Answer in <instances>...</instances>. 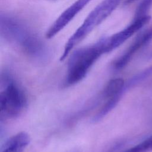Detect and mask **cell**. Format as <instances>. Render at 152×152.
Returning <instances> with one entry per match:
<instances>
[{
	"instance_id": "6da1fadb",
	"label": "cell",
	"mask_w": 152,
	"mask_h": 152,
	"mask_svg": "<svg viewBox=\"0 0 152 152\" xmlns=\"http://www.w3.org/2000/svg\"><path fill=\"white\" fill-rule=\"evenodd\" d=\"M0 35L32 59L44 62L49 58L48 46L26 23L15 15L1 14Z\"/></svg>"
},
{
	"instance_id": "7a4b0ae2",
	"label": "cell",
	"mask_w": 152,
	"mask_h": 152,
	"mask_svg": "<svg viewBox=\"0 0 152 152\" xmlns=\"http://www.w3.org/2000/svg\"><path fill=\"white\" fill-rule=\"evenodd\" d=\"M109 52L107 37L74 52L68 61L65 86H73L81 81L96 61Z\"/></svg>"
},
{
	"instance_id": "3957f363",
	"label": "cell",
	"mask_w": 152,
	"mask_h": 152,
	"mask_svg": "<svg viewBox=\"0 0 152 152\" xmlns=\"http://www.w3.org/2000/svg\"><path fill=\"white\" fill-rule=\"evenodd\" d=\"M121 0H103L87 16L81 25L66 42L60 58L64 61L80 41L105 20L118 6Z\"/></svg>"
},
{
	"instance_id": "277c9868",
	"label": "cell",
	"mask_w": 152,
	"mask_h": 152,
	"mask_svg": "<svg viewBox=\"0 0 152 152\" xmlns=\"http://www.w3.org/2000/svg\"><path fill=\"white\" fill-rule=\"evenodd\" d=\"M27 104L26 96L20 87L11 79L5 81V87L0 93L1 117L14 118L21 114Z\"/></svg>"
},
{
	"instance_id": "5b68a950",
	"label": "cell",
	"mask_w": 152,
	"mask_h": 152,
	"mask_svg": "<svg viewBox=\"0 0 152 152\" xmlns=\"http://www.w3.org/2000/svg\"><path fill=\"white\" fill-rule=\"evenodd\" d=\"M91 0H77L68 7L52 24L46 33V37L52 38L60 32Z\"/></svg>"
},
{
	"instance_id": "8992f818",
	"label": "cell",
	"mask_w": 152,
	"mask_h": 152,
	"mask_svg": "<svg viewBox=\"0 0 152 152\" xmlns=\"http://www.w3.org/2000/svg\"><path fill=\"white\" fill-rule=\"evenodd\" d=\"M150 20V17L148 15L136 17L134 20L126 28L108 37L107 41L110 51L111 52L121 46L134 33L141 28L145 24H147Z\"/></svg>"
},
{
	"instance_id": "52a82bcc",
	"label": "cell",
	"mask_w": 152,
	"mask_h": 152,
	"mask_svg": "<svg viewBox=\"0 0 152 152\" xmlns=\"http://www.w3.org/2000/svg\"><path fill=\"white\" fill-rule=\"evenodd\" d=\"M152 39V27L140 34L129 46L127 50L115 61L114 67L116 69L124 68L131 61L134 54Z\"/></svg>"
},
{
	"instance_id": "ba28073f",
	"label": "cell",
	"mask_w": 152,
	"mask_h": 152,
	"mask_svg": "<svg viewBox=\"0 0 152 152\" xmlns=\"http://www.w3.org/2000/svg\"><path fill=\"white\" fill-rule=\"evenodd\" d=\"M30 142L28 135L20 132L8 139L1 148V152H23Z\"/></svg>"
},
{
	"instance_id": "9c48e42d",
	"label": "cell",
	"mask_w": 152,
	"mask_h": 152,
	"mask_svg": "<svg viewBox=\"0 0 152 152\" xmlns=\"http://www.w3.org/2000/svg\"><path fill=\"white\" fill-rule=\"evenodd\" d=\"M126 91L125 83L123 79L118 78L111 80L104 88L103 94L106 99L118 97L121 98Z\"/></svg>"
},
{
	"instance_id": "30bf717a",
	"label": "cell",
	"mask_w": 152,
	"mask_h": 152,
	"mask_svg": "<svg viewBox=\"0 0 152 152\" xmlns=\"http://www.w3.org/2000/svg\"><path fill=\"white\" fill-rule=\"evenodd\" d=\"M151 75H152V65L130 78L125 84L126 90L140 83Z\"/></svg>"
},
{
	"instance_id": "8fae6325",
	"label": "cell",
	"mask_w": 152,
	"mask_h": 152,
	"mask_svg": "<svg viewBox=\"0 0 152 152\" xmlns=\"http://www.w3.org/2000/svg\"><path fill=\"white\" fill-rule=\"evenodd\" d=\"M152 151V135L122 152H149Z\"/></svg>"
},
{
	"instance_id": "7c38bea8",
	"label": "cell",
	"mask_w": 152,
	"mask_h": 152,
	"mask_svg": "<svg viewBox=\"0 0 152 152\" xmlns=\"http://www.w3.org/2000/svg\"><path fill=\"white\" fill-rule=\"evenodd\" d=\"M151 5L152 0H142L136 10L135 17H140L147 15L146 13L147 12Z\"/></svg>"
},
{
	"instance_id": "4fadbf2b",
	"label": "cell",
	"mask_w": 152,
	"mask_h": 152,
	"mask_svg": "<svg viewBox=\"0 0 152 152\" xmlns=\"http://www.w3.org/2000/svg\"><path fill=\"white\" fill-rule=\"evenodd\" d=\"M135 1H137V0H125V3L126 4H131V3H132V2H133Z\"/></svg>"
},
{
	"instance_id": "5bb4252c",
	"label": "cell",
	"mask_w": 152,
	"mask_h": 152,
	"mask_svg": "<svg viewBox=\"0 0 152 152\" xmlns=\"http://www.w3.org/2000/svg\"><path fill=\"white\" fill-rule=\"evenodd\" d=\"M45 1H56L58 0H45Z\"/></svg>"
}]
</instances>
